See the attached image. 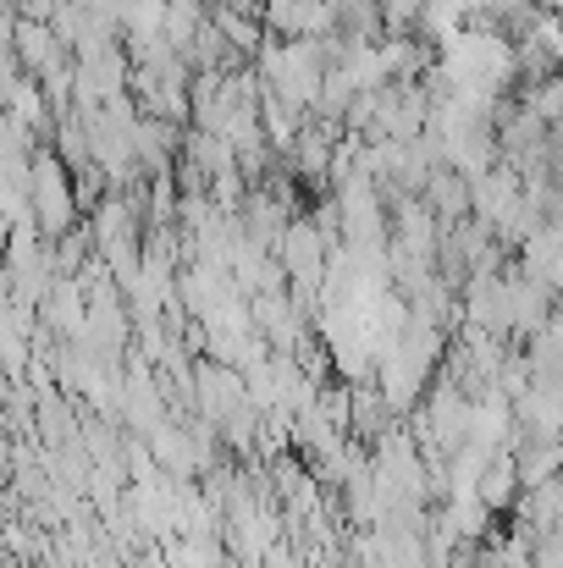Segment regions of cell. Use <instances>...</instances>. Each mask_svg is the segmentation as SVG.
<instances>
[{
	"mask_svg": "<svg viewBox=\"0 0 563 568\" xmlns=\"http://www.w3.org/2000/svg\"><path fill=\"white\" fill-rule=\"evenodd\" d=\"M288 265H293L299 282H310V276L321 271V237L304 232V226H293V232H288Z\"/></svg>",
	"mask_w": 563,
	"mask_h": 568,
	"instance_id": "cell-5",
	"label": "cell"
},
{
	"mask_svg": "<svg viewBox=\"0 0 563 568\" xmlns=\"http://www.w3.org/2000/svg\"><path fill=\"white\" fill-rule=\"evenodd\" d=\"M33 193H39V226H44V232H61L72 210H67V189H61V178H56L50 161L33 172Z\"/></svg>",
	"mask_w": 563,
	"mask_h": 568,
	"instance_id": "cell-2",
	"label": "cell"
},
{
	"mask_svg": "<svg viewBox=\"0 0 563 568\" xmlns=\"http://www.w3.org/2000/svg\"><path fill=\"white\" fill-rule=\"evenodd\" d=\"M520 486H525V480H520V464L497 453V458L486 464V475H481V503L497 514V508H509V503H514V491H520Z\"/></svg>",
	"mask_w": 563,
	"mask_h": 568,
	"instance_id": "cell-3",
	"label": "cell"
},
{
	"mask_svg": "<svg viewBox=\"0 0 563 568\" xmlns=\"http://www.w3.org/2000/svg\"><path fill=\"white\" fill-rule=\"evenodd\" d=\"M420 6H425V0H386V17H392V22H409Z\"/></svg>",
	"mask_w": 563,
	"mask_h": 568,
	"instance_id": "cell-6",
	"label": "cell"
},
{
	"mask_svg": "<svg viewBox=\"0 0 563 568\" xmlns=\"http://www.w3.org/2000/svg\"><path fill=\"white\" fill-rule=\"evenodd\" d=\"M265 72H271V89L288 100V105H310L321 94V55L310 44H288V50H271L265 55Z\"/></svg>",
	"mask_w": 563,
	"mask_h": 568,
	"instance_id": "cell-1",
	"label": "cell"
},
{
	"mask_svg": "<svg viewBox=\"0 0 563 568\" xmlns=\"http://www.w3.org/2000/svg\"><path fill=\"white\" fill-rule=\"evenodd\" d=\"M525 265H531V276H536V282L563 287V232H542V237H531Z\"/></svg>",
	"mask_w": 563,
	"mask_h": 568,
	"instance_id": "cell-4",
	"label": "cell"
}]
</instances>
